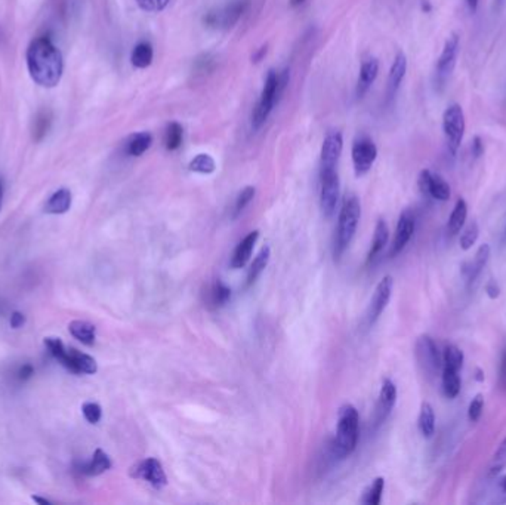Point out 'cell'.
Here are the masks:
<instances>
[{
    "label": "cell",
    "mask_w": 506,
    "mask_h": 505,
    "mask_svg": "<svg viewBox=\"0 0 506 505\" xmlns=\"http://www.w3.org/2000/svg\"><path fill=\"white\" fill-rule=\"evenodd\" d=\"M27 67L37 85L53 88L58 85L62 76V55L48 37H39L28 46Z\"/></svg>",
    "instance_id": "cell-1"
},
{
    "label": "cell",
    "mask_w": 506,
    "mask_h": 505,
    "mask_svg": "<svg viewBox=\"0 0 506 505\" xmlns=\"http://www.w3.org/2000/svg\"><path fill=\"white\" fill-rule=\"evenodd\" d=\"M359 410L352 405H344L337 414V428L333 442L335 456L344 460L355 451L359 442Z\"/></svg>",
    "instance_id": "cell-2"
},
{
    "label": "cell",
    "mask_w": 506,
    "mask_h": 505,
    "mask_svg": "<svg viewBox=\"0 0 506 505\" xmlns=\"http://www.w3.org/2000/svg\"><path fill=\"white\" fill-rule=\"evenodd\" d=\"M361 217V207L359 199L354 194H346L342 202V208L339 212V218H337V230L335 236V246L333 255L336 259H339L346 248L357 231L359 221Z\"/></svg>",
    "instance_id": "cell-3"
},
{
    "label": "cell",
    "mask_w": 506,
    "mask_h": 505,
    "mask_svg": "<svg viewBox=\"0 0 506 505\" xmlns=\"http://www.w3.org/2000/svg\"><path fill=\"white\" fill-rule=\"evenodd\" d=\"M45 345L48 347L53 359L58 360L64 368H67L73 373L92 375L98 371L95 359L76 349H67L60 338H46Z\"/></svg>",
    "instance_id": "cell-4"
},
{
    "label": "cell",
    "mask_w": 506,
    "mask_h": 505,
    "mask_svg": "<svg viewBox=\"0 0 506 505\" xmlns=\"http://www.w3.org/2000/svg\"><path fill=\"white\" fill-rule=\"evenodd\" d=\"M466 130V121L463 108L453 102V104L447 106L443 113V132L446 137V143L448 147V152L453 156L461 148L463 135Z\"/></svg>",
    "instance_id": "cell-5"
},
{
    "label": "cell",
    "mask_w": 506,
    "mask_h": 505,
    "mask_svg": "<svg viewBox=\"0 0 506 505\" xmlns=\"http://www.w3.org/2000/svg\"><path fill=\"white\" fill-rule=\"evenodd\" d=\"M278 97H280L278 74L274 70H271L265 79V85H264V89H262L258 106L252 115L253 129H259L262 125L265 124L269 113L274 108V104Z\"/></svg>",
    "instance_id": "cell-6"
},
{
    "label": "cell",
    "mask_w": 506,
    "mask_h": 505,
    "mask_svg": "<svg viewBox=\"0 0 506 505\" xmlns=\"http://www.w3.org/2000/svg\"><path fill=\"white\" fill-rule=\"evenodd\" d=\"M320 180H322V193H320V204L323 215L330 220L335 212L337 202H339V175H337L336 169L330 171H322L320 172Z\"/></svg>",
    "instance_id": "cell-7"
},
{
    "label": "cell",
    "mask_w": 506,
    "mask_h": 505,
    "mask_svg": "<svg viewBox=\"0 0 506 505\" xmlns=\"http://www.w3.org/2000/svg\"><path fill=\"white\" fill-rule=\"evenodd\" d=\"M416 356L420 366L429 375H437L443 369V354L429 335H420L416 342Z\"/></svg>",
    "instance_id": "cell-8"
},
{
    "label": "cell",
    "mask_w": 506,
    "mask_h": 505,
    "mask_svg": "<svg viewBox=\"0 0 506 505\" xmlns=\"http://www.w3.org/2000/svg\"><path fill=\"white\" fill-rule=\"evenodd\" d=\"M351 156H352L355 175L363 176L370 171V167L373 166L374 161H376L378 148L370 138L361 137L354 141Z\"/></svg>",
    "instance_id": "cell-9"
},
{
    "label": "cell",
    "mask_w": 506,
    "mask_h": 505,
    "mask_svg": "<svg viewBox=\"0 0 506 505\" xmlns=\"http://www.w3.org/2000/svg\"><path fill=\"white\" fill-rule=\"evenodd\" d=\"M130 475L135 479H143L148 482L156 489H162L167 483V477L163 470V465L156 458H147L144 461H139L130 470Z\"/></svg>",
    "instance_id": "cell-10"
},
{
    "label": "cell",
    "mask_w": 506,
    "mask_h": 505,
    "mask_svg": "<svg viewBox=\"0 0 506 505\" xmlns=\"http://www.w3.org/2000/svg\"><path fill=\"white\" fill-rule=\"evenodd\" d=\"M418 184L422 193L435 200L447 202L450 199V196H452V190H450L448 183L442 175L431 172L429 169H424L419 174Z\"/></svg>",
    "instance_id": "cell-11"
},
{
    "label": "cell",
    "mask_w": 506,
    "mask_h": 505,
    "mask_svg": "<svg viewBox=\"0 0 506 505\" xmlns=\"http://www.w3.org/2000/svg\"><path fill=\"white\" fill-rule=\"evenodd\" d=\"M459 49H461V37L457 33H452L446 39L443 51L437 61V74L442 79L448 78L453 73L459 57Z\"/></svg>",
    "instance_id": "cell-12"
},
{
    "label": "cell",
    "mask_w": 506,
    "mask_h": 505,
    "mask_svg": "<svg viewBox=\"0 0 506 505\" xmlns=\"http://www.w3.org/2000/svg\"><path fill=\"white\" fill-rule=\"evenodd\" d=\"M392 287H394V280L391 276H385L378 283L376 289H374V294L372 296L369 312H368L369 325L376 323V320L379 319L383 310L387 308L389 299H391V295H392Z\"/></svg>",
    "instance_id": "cell-13"
},
{
    "label": "cell",
    "mask_w": 506,
    "mask_h": 505,
    "mask_svg": "<svg viewBox=\"0 0 506 505\" xmlns=\"http://www.w3.org/2000/svg\"><path fill=\"white\" fill-rule=\"evenodd\" d=\"M415 228H416V220H415L413 212L409 209L402 211L398 218V222H397L396 236H394L392 248H391V257H397L398 254H401L402 249L407 246V243L411 240V237H413Z\"/></svg>",
    "instance_id": "cell-14"
},
{
    "label": "cell",
    "mask_w": 506,
    "mask_h": 505,
    "mask_svg": "<svg viewBox=\"0 0 506 505\" xmlns=\"http://www.w3.org/2000/svg\"><path fill=\"white\" fill-rule=\"evenodd\" d=\"M342 148L344 139L339 132H330L324 138L322 147V171L336 169V165L342 154Z\"/></svg>",
    "instance_id": "cell-15"
},
{
    "label": "cell",
    "mask_w": 506,
    "mask_h": 505,
    "mask_svg": "<svg viewBox=\"0 0 506 505\" xmlns=\"http://www.w3.org/2000/svg\"><path fill=\"white\" fill-rule=\"evenodd\" d=\"M397 401V387L391 379H383L379 400L376 405V424H382L388 418L391 410L396 406Z\"/></svg>",
    "instance_id": "cell-16"
},
{
    "label": "cell",
    "mask_w": 506,
    "mask_h": 505,
    "mask_svg": "<svg viewBox=\"0 0 506 505\" xmlns=\"http://www.w3.org/2000/svg\"><path fill=\"white\" fill-rule=\"evenodd\" d=\"M490 252H492L490 246L487 245V243H483V245L477 249L472 261H470V263H465L462 266V274L466 279L468 287H471V285L475 283V280L478 279V276L481 274L483 268L487 266V263H489Z\"/></svg>",
    "instance_id": "cell-17"
},
{
    "label": "cell",
    "mask_w": 506,
    "mask_h": 505,
    "mask_svg": "<svg viewBox=\"0 0 506 505\" xmlns=\"http://www.w3.org/2000/svg\"><path fill=\"white\" fill-rule=\"evenodd\" d=\"M258 239H259V231L253 230L239 243L237 248L234 249V252H232L231 263H230L231 268L237 270V268H241V267H245L248 264V261L252 257L253 248H255Z\"/></svg>",
    "instance_id": "cell-18"
},
{
    "label": "cell",
    "mask_w": 506,
    "mask_h": 505,
    "mask_svg": "<svg viewBox=\"0 0 506 505\" xmlns=\"http://www.w3.org/2000/svg\"><path fill=\"white\" fill-rule=\"evenodd\" d=\"M406 73H407V57L402 52H398L397 57L394 58V62L391 65V70L388 74L387 95L389 99L396 97V93L398 92L401 86V82L405 80Z\"/></svg>",
    "instance_id": "cell-19"
},
{
    "label": "cell",
    "mask_w": 506,
    "mask_h": 505,
    "mask_svg": "<svg viewBox=\"0 0 506 505\" xmlns=\"http://www.w3.org/2000/svg\"><path fill=\"white\" fill-rule=\"evenodd\" d=\"M248 6L249 0H232V2L228 6H225L222 11H218L219 27L230 29V27L236 24L240 20V16L246 12Z\"/></svg>",
    "instance_id": "cell-20"
},
{
    "label": "cell",
    "mask_w": 506,
    "mask_h": 505,
    "mask_svg": "<svg viewBox=\"0 0 506 505\" xmlns=\"http://www.w3.org/2000/svg\"><path fill=\"white\" fill-rule=\"evenodd\" d=\"M379 73V62L376 58H370L364 61L361 69H360V78H359V85H357V95L363 97L365 92L369 91L372 83L376 80Z\"/></svg>",
    "instance_id": "cell-21"
},
{
    "label": "cell",
    "mask_w": 506,
    "mask_h": 505,
    "mask_svg": "<svg viewBox=\"0 0 506 505\" xmlns=\"http://www.w3.org/2000/svg\"><path fill=\"white\" fill-rule=\"evenodd\" d=\"M466 217H468V204L463 199H457L447 222V233L450 236H456L457 233H461L466 222Z\"/></svg>",
    "instance_id": "cell-22"
},
{
    "label": "cell",
    "mask_w": 506,
    "mask_h": 505,
    "mask_svg": "<svg viewBox=\"0 0 506 505\" xmlns=\"http://www.w3.org/2000/svg\"><path fill=\"white\" fill-rule=\"evenodd\" d=\"M388 239H389V230H388L387 222L383 220H379L376 222V227H374L372 246H370L369 257H368V263H370V261H373L381 254L382 249L387 246Z\"/></svg>",
    "instance_id": "cell-23"
},
{
    "label": "cell",
    "mask_w": 506,
    "mask_h": 505,
    "mask_svg": "<svg viewBox=\"0 0 506 505\" xmlns=\"http://www.w3.org/2000/svg\"><path fill=\"white\" fill-rule=\"evenodd\" d=\"M418 428L420 434L425 438H431L435 433V414L434 409L426 401L420 406V412L418 418Z\"/></svg>",
    "instance_id": "cell-24"
},
{
    "label": "cell",
    "mask_w": 506,
    "mask_h": 505,
    "mask_svg": "<svg viewBox=\"0 0 506 505\" xmlns=\"http://www.w3.org/2000/svg\"><path fill=\"white\" fill-rule=\"evenodd\" d=\"M269 258H271V249L269 246H264L259 250V254L255 257V259H253V263L250 264V268L248 271V277H246V287L252 286L256 282L258 277L262 274V271L267 268L269 263Z\"/></svg>",
    "instance_id": "cell-25"
},
{
    "label": "cell",
    "mask_w": 506,
    "mask_h": 505,
    "mask_svg": "<svg viewBox=\"0 0 506 505\" xmlns=\"http://www.w3.org/2000/svg\"><path fill=\"white\" fill-rule=\"evenodd\" d=\"M71 207V193L67 189L55 191L49 200L45 204V211L48 213H65Z\"/></svg>",
    "instance_id": "cell-26"
},
{
    "label": "cell",
    "mask_w": 506,
    "mask_h": 505,
    "mask_svg": "<svg viewBox=\"0 0 506 505\" xmlns=\"http://www.w3.org/2000/svg\"><path fill=\"white\" fill-rule=\"evenodd\" d=\"M70 333L84 345H93L95 342V326L84 320H74L69 326Z\"/></svg>",
    "instance_id": "cell-27"
},
{
    "label": "cell",
    "mask_w": 506,
    "mask_h": 505,
    "mask_svg": "<svg viewBox=\"0 0 506 505\" xmlns=\"http://www.w3.org/2000/svg\"><path fill=\"white\" fill-rule=\"evenodd\" d=\"M110 469H111L110 456L102 451V449H97L95 454L92 456V461L84 465L82 471L86 475H99Z\"/></svg>",
    "instance_id": "cell-28"
},
{
    "label": "cell",
    "mask_w": 506,
    "mask_h": 505,
    "mask_svg": "<svg viewBox=\"0 0 506 505\" xmlns=\"http://www.w3.org/2000/svg\"><path fill=\"white\" fill-rule=\"evenodd\" d=\"M442 386L447 399H456L461 392V377L459 371H453L448 368L442 369Z\"/></svg>",
    "instance_id": "cell-29"
},
{
    "label": "cell",
    "mask_w": 506,
    "mask_h": 505,
    "mask_svg": "<svg viewBox=\"0 0 506 505\" xmlns=\"http://www.w3.org/2000/svg\"><path fill=\"white\" fill-rule=\"evenodd\" d=\"M152 144H153V137L148 132L134 134L129 138V141L126 144V152L129 156L139 157V156H143L149 147H152Z\"/></svg>",
    "instance_id": "cell-30"
},
{
    "label": "cell",
    "mask_w": 506,
    "mask_h": 505,
    "mask_svg": "<svg viewBox=\"0 0 506 505\" xmlns=\"http://www.w3.org/2000/svg\"><path fill=\"white\" fill-rule=\"evenodd\" d=\"M153 46L147 42H141L134 48L132 55H130V61H132V65L136 69H147L153 62Z\"/></svg>",
    "instance_id": "cell-31"
},
{
    "label": "cell",
    "mask_w": 506,
    "mask_h": 505,
    "mask_svg": "<svg viewBox=\"0 0 506 505\" xmlns=\"http://www.w3.org/2000/svg\"><path fill=\"white\" fill-rule=\"evenodd\" d=\"M463 351L453 344H448L443 351V368H448L453 371H461L463 366Z\"/></svg>",
    "instance_id": "cell-32"
},
{
    "label": "cell",
    "mask_w": 506,
    "mask_h": 505,
    "mask_svg": "<svg viewBox=\"0 0 506 505\" xmlns=\"http://www.w3.org/2000/svg\"><path fill=\"white\" fill-rule=\"evenodd\" d=\"M182 135H184L182 126L178 124V121L169 124L165 130V137H163V143H165L166 150H169V152H175V150L180 148L182 144Z\"/></svg>",
    "instance_id": "cell-33"
},
{
    "label": "cell",
    "mask_w": 506,
    "mask_h": 505,
    "mask_svg": "<svg viewBox=\"0 0 506 505\" xmlns=\"http://www.w3.org/2000/svg\"><path fill=\"white\" fill-rule=\"evenodd\" d=\"M383 488H385V480H383V477H378V479H374L369 488L364 491L361 502L365 504V505H379L381 500H382Z\"/></svg>",
    "instance_id": "cell-34"
},
{
    "label": "cell",
    "mask_w": 506,
    "mask_h": 505,
    "mask_svg": "<svg viewBox=\"0 0 506 505\" xmlns=\"http://www.w3.org/2000/svg\"><path fill=\"white\" fill-rule=\"evenodd\" d=\"M189 167H190L191 172L209 175V174L215 172V169H217V163H215L212 156L203 153V154H197L190 162Z\"/></svg>",
    "instance_id": "cell-35"
},
{
    "label": "cell",
    "mask_w": 506,
    "mask_h": 505,
    "mask_svg": "<svg viewBox=\"0 0 506 505\" xmlns=\"http://www.w3.org/2000/svg\"><path fill=\"white\" fill-rule=\"evenodd\" d=\"M231 298V289L222 283L221 280H218V282H215L212 289H210V294H209V303L213 305V307H222L227 304L230 301Z\"/></svg>",
    "instance_id": "cell-36"
},
{
    "label": "cell",
    "mask_w": 506,
    "mask_h": 505,
    "mask_svg": "<svg viewBox=\"0 0 506 505\" xmlns=\"http://www.w3.org/2000/svg\"><path fill=\"white\" fill-rule=\"evenodd\" d=\"M480 236V227L475 221L470 222L468 226L461 230V237H459V245H461L462 250H470L478 240Z\"/></svg>",
    "instance_id": "cell-37"
},
{
    "label": "cell",
    "mask_w": 506,
    "mask_h": 505,
    "mask_svg": "<svg viewBox=\"0 0 506 505\" xmlns=\"http://www.w3.org/2000/svg\"><path fill=\"white\" fill-rule=\"evenodd\" d=\"M51 113L49 111H40L34 120V128H33V137L36 141H42L45 135L48 134L51 128Z\"/></svg>",
    "instance_id": "cell-38"
},
{
    "label": "cell",
    "mask_w": 506,
    "mask_h": 505,
    "mask_svg": "<svg viewBox=\"0 0 506 505\" xmlns=\"http://www.w3.org/2000/svg\"><path fill=\"white\" fill-rule=\"evenodd\" d=\"M256 194V190L255 187H245L239 194V198L236 200V207H234V217H237L239 213H241L243 211H245V208L248 207V204L253 200V198H255Z\"/></svg>",
    "instance_id": "cell-39"
},
{
    "label": "cell",
    "mask_w": 506,
    "mask_h": 505,
    "mask_svg": "<svg viewBox=\"0 0 506 505\" xmlns=\"http://www.w3.org/2000/svg\"><path fill=\"white\" fill-rule=\"evenodd\" d=\"M483 409H484V396L478 392V395H475V397L471 400L470 406H468V418H470L471 423H478V419L483 415Z\"/></svg>",
    "instance_id": "cell-40"
},
{
    "label": "cell",
    "mask_w": 506,
    "mask_h": 505,
    "mask_svg": "<svg viewBox=\"0 0 506 505\" xmlns=\"http://www.w3.org/2000/svg\"><path fill=\"white\" fill-rule=\"evenodd\" d=\"M82 412H83V416L86 418V421L91 424H98L101 416H102L101 406L98 403H93V401H88V403H84L83 408H82Z\"/></svg>",
    "instance_id": "cell-41"
},
{
    "label": "cell",
    "mask_w": 506,
    "mask_h": 505,
    "mask_svg": "<svg viewBox=\"0 0 506 505\" xmlns=\"http://www.w3.org/2000/svg\"><path fill=\"white\" fill-rule=\"evenodd\" d=\"M506 465V437L499 445L498 451L493 455V467H492V474H498L503 467Z\"/></svg>",
    "instance_id": "cell-42"
},
{
    "label": "cell",
    "mask_w": 506,
    "mask_h": 505,
    "mask_svg": "<svg viewBox=\"0 0 506 505\" xmlns=\"http://www.w3.org/2000/svg\"><path fill=\"white\" fill-rule=\"evenodd\" d=\"M141 9L148 12H158L169 5V0H136Z\"/></svg>",
    "instance_id": "cell-43"
},
{
    "label": "cell",
    "mask_w": 506,
    "mask_h": 505,
    "mask_svg": "<svg viewBox=\"0 0 506 505\" xmlns=\"http://www.w3.org/2000/svg\"><path fill=\"white\" fill-rule=\"evenodd\" d=\"M471 150H472V156H474L475 158H480V157L483 156V153H484V143H483L481 137H478V135H477V137H474Z\"/></svg>",
    "instance_id": "cell-44"
},
{
    "label": "cell",
    "mask_w": 506,
    "mask_h": 505,
    "mask_svg": "<svg viewBox=\"0 0 506 505\" xmlns=\"http://www.w3.org/2000/svg\"><path fill=\"white\" fill-rule=\"evenodd\" d=\"M485 292H487V295H489L490 299L499 298V295H501V287H499L498 283H496V280H493V279L489 280V283L485 285Z\"/></svg>",
    "instance_id": "cell-45"
},
{
    "label": "cell",
    "mask_w": 506,
    "mask_h": 505,
    "mask_svg": "<svg viewBox=\"0 0 506 505\" xmlns=\"http://www.w3.org/2000/svg\"><path fill=\"white\" fill-rule=\"evenodd\" d=\"M24 323H25V317H24L23 313H20V312L12 313V316H11V326L14 327V329H18V327H21Z\"/></svg>",
    "instance_id": "cell-46"
},
{
    "label": "cell",
    "mask_w": 506,
    "mask_h": 505,
    "mask_svg": "<svg viewBox=\"0 0 506 505\" xmlns=\"http://www.w3.org/2000/svg\"><path fill=\"white\" fill-rule=\"evenodd\" d=\"M498 495L501 497L498 500V502L506 504V474L502 477V479L498 483Z\"/></svg>",
    "instance_id": "cell-47"
},
{
    "label": "cell",
    "mask_w": 506,
    "mask_h": 505,
    "mask_svg": "<svg viewBox=\"0 0 506 505\" xmlns=\"http://www.w3.org/2000/svg\"><path fill=\"white\" fill-rule=\"evenodd\" d=\"M33 373H34V369H33L32 364H24V366L20 369V373H18V375H20V379L25 381L28 378H32Z\"/></svg>",
    "instance_id": "cell-48"
},
{
    "label": "cell",
    "mask_w": 506,
    "mask_h": 505,
    "mask_svg": "<svg viewBox=\"0 0 506 505\" xmlns=\"http://www.w3.org/2000/svg\"><path fill=\"white\" fill-rule=\"evenodd\" d=\"M501 382H502V386L506 388V350L503 351V356H502V364H501Z\"/></svg>",
    "instance_id": "cell-49"
},
{
    "label": "cell",
    "mask_w": 506,
    "mask_h": 505,
    "mask_svg": "<svg viewBox=\"0 0 506 505\" xmlns=\"http://www.w3.org/2000/svg\"><path fill=\"white\" fill-rule=\"evenodd\" d=\"M478 2H480V0H466V5H468V8H470L471 12H475L477 11Z\"/></svg>",
    "instance_id": "cell-50"
},
{
    "label": "cell",
    "mask_w": 506,
    "mask_h": 505,
    "mask_svg": "<svg viewBox=\"0 0 506 505\" xmlns=\"http://www.w3.org/2000/svg\"><path fill=\"white\" fill-rule=\"evenodd\" d=\"M505 5H506V0H494V9L498 12L502 11V9L505 8Z\"/></svg>",
    "instance_id": "cell-51"
},
{
    "label": "cell",
    "mask_w": 506,
    "mask_h": 505,
    "mask_svg": "<svg viewBox=\"0 0 506 505\" xmlns=\"http://www.w3.org/2000/svg\"><path fill=\"white\" fill-rule=\"evenodd\" d=\"M264 54H267V46H264V48H261L259 54L256 55V57H255V58H253V60H255V62H259V60H261L262 57H264Z\"/></svg>",
    "instance_id": "cell-52"
},
{
    "label": "cell",
    "mask_w": 506,
    "mask_h": 505,
    "mask_svg": "<svg viewBox=\"0 0 506 505\" xmlns=\"http://www.w3.org/2000/svg\"><path fill=\"white\" fill-rule=\"evenodd\" d=\"M302 3H305V0H290V5H292L293 8L301 6Z\"/></svg>",
    "instance_id": "cell-53"
},
{
    "label": "cell",
    "mask_w": 506,
    "mask_h": 505,
    "mask_svg": "<svg viewBox=\"0 0 506 505\" xmlns=\"http://www.w3.org/2000/svg\"><path fill=\"white\" fill-rule=\"evenodd\" d=\"M33 501L34 502H39V504H46V505L51 504L48 500H43V498H39V497H33Z\"/></svg>",
    "instance_id": "cell-54"
},
{
    "label": "cell",
    "mask_w": 506,
    "mask_h": 505,
    "mask_svg": "<svg viewBox=\"0 0 506 505\" xmlns=\"http://www.w3.org/2000/svg\"><path fill=\"white\" fill-rule=\"evenodd\" d=\"M422 9H424L425 12H431V9H433V6L429 5V2H424V3H422Z\"/></svg>",
    "instance_id": "cell-55"
},
{
    "label": "cell",
    "mask_w": 506,
    "mask_h": 505,
    "mask_svg": "<svg viewBox=\"0 0 506 505\" xmlns=\"http://www.w3.org/2000/svg\"><path fill=\"white\" fill-rule=\"evenodd\" d=\"M2 198H3V187L2 183H0V208H2Z\"/></svg>",
    "instance_id": "cell-56"
},
{
    "label": "cell",
    "mask_w": 506,
    "mask_h": 505,
    "mask_svg": "<svg viewBox=\"0 0 506 505\" xmlns=\"http://www.w3.org/2000/svg\"><path fill=\"white\" fill-rule=\"evenodd\" d=\"M505 237H506V227H505Z\"/></svg>",
    "instance_id": "cell-57"
}]
</instances>
